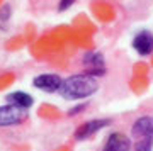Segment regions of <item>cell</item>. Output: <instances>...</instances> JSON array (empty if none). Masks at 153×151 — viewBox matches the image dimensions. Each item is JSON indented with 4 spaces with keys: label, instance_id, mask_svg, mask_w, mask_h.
Masks as SVG:
<instances>
[{
    "label": "cell",
    "instance_id": "1",
    "mask_svg": "<svg viewBox=\"0 0 153 151\" xmlns=\"http://www.w3.org/2000/svg\"><path fill=\"white\" fill-rule=\"evenodd\" d=\"M99 83L97 80L90 75H71L68 76L63 85H61V95L68 100H80V98H87L97 92Z\"/></svg>",
    "mask_w": 153,
    "mask_h": 151
},
{
    "label": "cell",
    "instance_id": "2",
    "mask_svg": "<svg viewBox=\"0 0 153 151\" xmlns=\"http://www.w3.org/2000/svg\"><path fill=\"white\" fill-rule=\"evenodd\" d=\"M24 119H26V110L24 109L10 105V104L0 107V127L21 124Z\"/></svg>",
    "mask_w": 153,
    "mask_h": 151
},
{
    "label": "cell",
    "instance_id": "3",
    "mask_svg": "<svg viewBox=\"0 0 153 151\" xmlns=\"http://www.w3.org/2000/svg\"><path fill=\"white\" fill-rule=\"evenodd\" d=\"M109 124H111L109 119H90L87 122H83V124L75 131V138L78 141L88 139V138H92L95 132H99L102 127H105V126H109Z\"/></svg>",
    "mask_w": 153,
    "mask_h": 151
},
{
    "label": "cell",
    "instance_id": "4",
    "mask_svg": "<svg viewBox=\"0 0 153 151\" xmlns=\"http://www.w3.org/2000/svg\"><path fill=\"white\" fill-rule=\"evenodd\" d=\"M33 85L43 92H56V90H61V85H63V80L61 76L55 75V73H43V75L36 76L33 80Z\"/></svg>",
    "mask_w": 153,
    "mask_h": 151
},
{
    "label": "cell",
    "instance_id": "5",
    "mask_svg": "<svg viewBox=\"0 0 153 151\" xmlns=\"http://www.w3.org/2000/svg\"><path fill=\"white\" fill-rule=\"evenodd\" d=\"M83 63L87 66V75L90 76H100L105 73V66H104V56L100 53H85L83 56Z\"/></svg>",
    "mask_w": 153,
    "mask_h": 151
},
{
    "label": "cell",
    "instance_id": "6",
    "mask_svg": "<svg viewBox=\"0 0 153 151\" xmlns=\"http://www.w3.org/2000/svg\"><path fill=\"white\" fill-rule=\"evenodd\" d=\"M133 48L140 56H148L153 53V34L150 31H140L133 38Z\"/></svg>",
    "mask_w": 153,
    "mask_h": 151
},
{
    "label": "cell",
    "instance_id": "7",
    "mask_svg": "<svg viewBox=\"0 0 153 151\" xmlns=\"http://www.w3.org/2000/svg\"><path fill=\"white\" fill-rule=\"evenodd\" d=\"M129 148H131V141L128 136L121 134V132H112L105 139L102 151H129Z\"/></svg>",
    "mask_w": 153,
    "mask_h": 151
},
{
    "label": "cell",
    "instance_id": "8",
    "mask_svg": "<svg viewBox=\"0 0 153 151\" xmlns=\"http://www.w3.org/2000/svg\"><path fill=\"white\" fill-rule=\"evenodd\" d=\"M133 138H136V139L153 138V119L148 115H143L138 119L133 124Z\"/></svg>",
    "mask_w": 153,
    "mask_h": 151
},
{
    "label": "cell",
    "instance_id": "9",
    "mask_svg": "<svg viewBox=\"0 0 153 151\" xmlns=\"http://www.w3.org/2000/svg\"><path fill=\"white\" fill-rule=\"evenodd\" d=\"M5 100L10 104V105L21 107V109H24V110H27V109L34 104L33 97L26 92H12V93H9V95H5Z\"/></svg>",
    "mask_w": 153,
    "mask_h": 151
},
{
    "label": "cell",
    "instance_id": "10",
    "mask_svg": "<svg viewBox=\"0 0 153 151\" xmlns=\"http://www.w3.org/2000/svg\"><path fill=\"white\" fill-rule=\"evenodd\" d=\"M153 148V138H146V139H140L134 146V151H152Z\"/></svg>",
    "mask_w": 153,
    "mask_h": 151
},
{
    "label": "cell",
    "instance_id": "11",
    "mask_svg": "<svg viewBox=\"0 0 153 151\" xmlns=\"http://www.w3.org/2000/svg\"><path fill=\"white\" fill-rule=\"evenodd\" d=\"M73 4H75V0H60V4H58V10L63 12V10H66V9H70Z\"/></svg>",
    "mask_w": 153,
    "mask_h": 151
},
{
    "label": "cell",
    "instance_id": "12",
    "mask_svg": "<svg viewBox=\"0 0 153 151\" xmlns=\"http://www.w3.org/2000/svg\"><path fill=\"white\" fill-rule=\"evenodd\" d=\"M0 17H2V19H7V17H10V5H4V7H2Z\"/></svg>",
    "mask_w": 153,
    "mask_h": 151
},
{
    "label": "cell",
    "instance_id": "13",
    "mask_svg": "<svg viewBox=\"0 0 153 151\" xmlns=\"http://www.w3.org/2000/svg\"><path fill=\"white\" fill-rule=\"evenodd\" d=\"M83 109H85V104H82V105H78V107H73V109H70V115H75V114H78V112H82Z\"/></svg>",
    "mask_w": 153,
    "mask_h": 151
}]
</instances>
